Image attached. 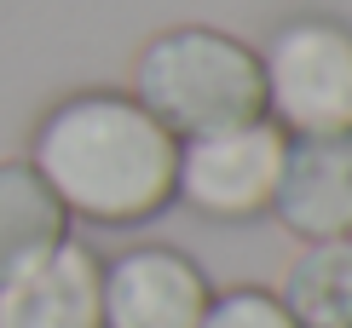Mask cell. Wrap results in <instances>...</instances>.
Returning <instances> with one entry per match:
<instances>
[{
    "label": "cell",
    "instance_id": "cell-6",
    "mask_svg": "<svg viewBox=\"0 0 352 328\" xmlns=\"http://www.w3.org/2000/svg\"><path fill=\"white\" fill-rule=\"evenodd\" d=\"M272 213L300 242L352 236V132H306L283 144Z\"/></svg>",
    "mask_w": 352,
    "mask_h": 328
},
{
    "label": "cell",
    "instance_id": "cell-3",
    "mask_svg": "<svg viewBox=\"0 0 352 328\" xmlns=\"http://www.w3.org/2000/svg\"><path fill=\"white\" fill-rule=\"evenodd\" d=\"M266 121L289 139L352 132V23L341 18H289L260 47Z\"/></svg>",
    "mask_w": 352,
    "mask_h": 328
},
{
    "label": "cell",
    "instance_id": "cell-9",
    "mask_svg": "<svg viewBox=\"0 0 352 328\" xmlns=\"http://www.w3.org/2000/svg\"><path fill=\"white\" fill-rule=\"evenodd\" d=\"M295 328H352V236L306 242L277 288Z\"/></svg>",
    "mask_w": 352,
    "mask_h": 328
},
{
    "label": "cell",
    "instance_id": "cell-2",
    "mask_svg": "<svg viewBox=\"0 0 352 328\" xmlns=\"http://www.w3.org/2000/svg\"><path fill=\"white\" fill-rule=\"evenodd\" d=\"M133 98L173 139H202L266 115L260 52L208 23H179L151 35L133 58Z\"/></svg>",
    "mask_w": 352,
    "mask_h": 328
},
{
    "label": "cell",
    "instance_id": "cell-4",
    "mask_svg": "<svg viewBox=\"0 0 352 328\" xmlns=\"http://www.w3.org/2000/svg\"><path fill=\"white\" fill-rule=\"evenodd\" d=\"M289 132L277 121H243L219 127L202 139H179V173H173V202L197 207L202 219L243 225V219L272 213L277 173H283Z\"/></svg>",
    "mask_w": 352,
    "mask_h": 328
},
{
    "label": "cell",
    "instance_id": "cell-8",
    "mask_svg": "<svg viewBox=\"0 0 352 328\" xmlns=\"http://www.w3.org/2000/svg\"><path fill=\"white\" fill-rule=\"evenodd\" d=\"M69 242V213L29 161H0V282Z\"/></svg>",
    "mask_w": 352,
    "mask_h": 328
},
{
    "label": "cell",
    "instance_id": "cell-7",
    "mask_svg": "<svg viewBox=\"0 0 352 328\" xmlns=\"http://www.w3.org/2000/svg\"><path fill=\"white\" fill-rule=\"evenodd\" d=\"M104 265L81 242L52 248L0 282V328H104Z\"/></svg>",
    "mask_w": 352,
    "mask_h": 328
},
{
    "label": "cell",
    "instance_id": "cell-5",
    "mask_svg": "<svg viewBox=\"0 0 352 328\" xmlns=\"http://www.w3.org/2000/svg\"><path fill=\"white\" fill-rule=\"evenodd\" d=\"M98 294H104V328H197L214 288L190 253L144 242L104 265Z\"/></svg>",
    "mask_w": 352,
    "mask_h": 328
},
{
    "label": "cell",
    "instance_id": "cell-10",
    "mask_svg": "<svg viewBox=\"0 0 352 328\" xmlns=\"http://www.w3.org/2000/svg\"><path fill=\"white\" fill-rule=\"evenodd\" d=\"M197 328H295V317L283 311L272 288H226V294H208V311H202Z\"/></svg>",
    "mask_w": 352,
    "mask_h": 328
},
{
    "label": "cell",
    "instance_id": "cell-1",
    "mask_svg": "<svg viewBox=\"0 0 352 328\" xmlns=\"http://www.w3.org/2000/svg\"><path fill=\"white\" fill-rule=\"evenodd\" d=\"M29 167L47 178L69 219L144 225L173 202L179 139L133 93H69L41 115Z\"/></svg>",
    "mask_w": 352,
    "mask_h": 328
}]
</instances>
